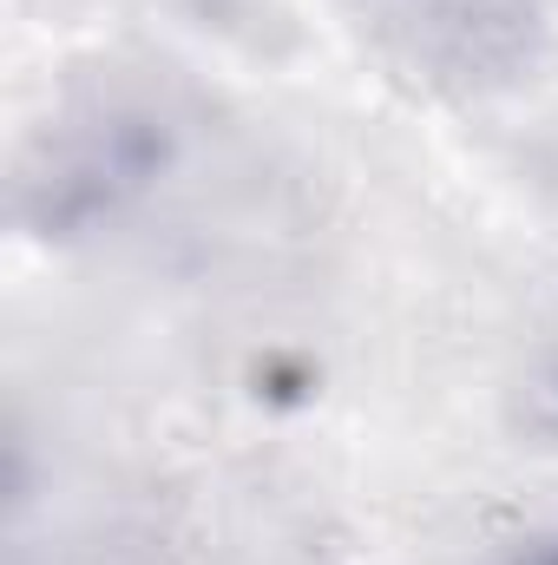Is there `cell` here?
<instances>
[{
	"label": "cell",
	"mask_w": 558,
	"mask_h": 565,
	"mask_svg": "<svg viewBox=\"0 0 558 565\" xmlns=\"http://www.w3.org/2000/svg\"><path fill=\"white\" fill-rule=\"evenodd\" d=\"M493 565H558V526H526V533H513Z\"/></svg>",
	"instance_id": "cell-1"
},
{
	"label": "cell",
	"mask_w": 558,
	"mask_h": 565,
	"mask_svg": "<svg viewBox=\"0 0 558 565\" xmlns=\"http://www.w3.org/2000/svg\"><path fill=\"white\" fill-rule=\"evenodd\" d=\"M533 422L558 440V355L546 362V375H539V408H533Z\"/></svg>",
	"instance_id": "cell-2"
}]
</instances>
